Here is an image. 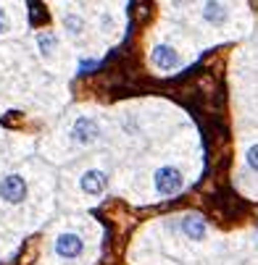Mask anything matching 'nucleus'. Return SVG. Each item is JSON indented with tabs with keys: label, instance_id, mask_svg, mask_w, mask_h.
Returning <instances> with one entry per match:
<instances>
[{
	"label": "nucleus",
	"instance_id": "1",
	"mask_svg": "<svg viewBox=\"0 0 258 265\" xmlns=\"http://www.w3.org/2000/svg\"><path fill=\"white\" fill-rule=\"evenodd\" d=\"M0 197L8 202H21L26 197V184L21 176H6L0 184Z\"/></svg>",
	"mask_w": 258,
	"mask_h": 265
},
{
	"label": "nucleus",
	"instance_id": "2",
	"mask_svg": "<svg viewBox=\"0 0 258 265\" xmlns=\"http://www.w3.org/2000/svg\"><path fill=\"white\" fill-rule=\"evenodd\" d=\"M156 186H158L161 194H174V192H179V186H182L179 171L177 168H161L158 176H156Z\"/></svg>",
	"mask_w": 258,
	"mask_h": 265
},
{
	"label": "nucleus",
	"instance_id": "3",
	"mask_svg": "<svg viewBox=\"0 0 258 265\" xmlns=\"http://www.w3.org/2000/svg\"><path fill=\"white\" fill-rule=\"evenodd\" d=\"M55 252L61 257H77L82 252V239L77 234H64V237H58V242H55Z\"/></svg>",
	"mask_w": 258,
	"mask_h": 265
},
{
	"label": "nucleus",
	"instance_id": "4",
	"mask_svg": "<svg viewBox=\"0 0 258 265\" xmlns=\"http://www.w3.org/2000/svg\"><path fill=\"white\" fill-rule=\"evenodd\" d=\"M74 139L82 142V145L95 142V139H98V123L93 118H79L77 123H74Z\"/></svg>",
	"mask_w": 258,
	"mask_h": 265
},
{
	"label": "nucleus",
	"instance_id": "5",
	"mask_svg": "<svg viewBox=\"0 0 258 265\" xmlns=\"http://www.w3.org/2000/svg\"><path fill=\"white\" fill-rule=\"evenodd\" d=\"M103 186H105V174H100V171H87L82 176V189L90 194H100Z\"/></svg>",
	"mask_w": 258,
	"mask_h": 265
},
{
	"label": "nucleus",
	"instance_id": "6",
	"mask_svg": "<svg viewBox=\"0 0 258 265\" xmlns=\"http://www.w3.org/2000/svg\"><path fill=\"white\" fill-rule=\"evenodd\" d=\"M153 60H156V66H161V69H171L177 63V53L171 48H166V45H161V48L153 50Z\"/></svg>",
	"mask_w": 258,
	"mask_h": 265
},
{
	"label": "nucleus",
	"instance_id": "7",
	"mask_svg": "<svg viewBox=\"0 0 258 265\" xmlns=\"http://www.w3.org/2000/svg\"><path fill=\"white\" fill-rule=\"evenodd\" d=\"M182 228H185V234L192 237V239H203V234H206V226H203L200 218H185Z\"/></svg>",
	"mask_w": 258,
	"mask_h": 265
},
{
	"label": "nucleus",
	"instance_id": "8",
	"mask_svg": "<svg viewBox=\"0 0 258 265\" xmlns=\"http://www.w3.org/2000/svg\"><path fill=\"white\" fill-rule=\"evenodd\" d=\"M29 21H32V26H40V24L50 21V16H48V11H45L42 3H29Z\"/></svg>",
	"mask_w": 258,
	"mask_h": 265
},
{
	"label": "nucleus",
	"instance_id": "9",
	"mask_svg": "<svg viewBox=\"0 0 258 265\" xmlns=\"http://www.w3.org/2000/svg\"><path fill=\"white\" fill-rule=\"evenodd\" d=\"M206 19H208V21H216V24H221V21L226 19V11H224V6H219V3H208V6H206Z\"/></svg>",
	"mask_w": 258,
	"mask_h": 265
},
{
	"label": "nucleus",
	"instance_id": "10",
	"mask_svg": "<svg viewBox=\"0 0 258 265\" xmlns=\"http://www.w3.org/2000/svg\"><path fill=\"white\" fill-rule=\"evenodd\" d=\"M53 45H55V37H50V35H42V37H40V48H42L45 53H50Z\"/></svg>",
	"mask_w": 258,
	"mask_h": 265
},
{
	"label": "nucleus",
	"instance_id": "11",
	"mask_svg": "<svg viewBox=\"0 0 258 265\" xmlns=\"http://www.w3.org/2000/svg\"><path fill=\"white\" fill-rule=\"evenodd\" d=\"M248 160H250V165L258 171V145H255V147H250V152H248Z\"/></svg>",
	"mask_w": 258,
	"mask_h": 265
},
{
	"label": "nucleus",
	"instance_id": "12",
	"mask_svg": "<svg viewBox=\"0 0 258 265\" xmlns=\"http://www.w3.org/2000/svg\"><path fill=\"white\" fill-rule=\"evenodd\" d=\"M66 24L71 26V32H74V35H79V26H82V21H79V19H74V16H69V19H66Z\"/></svg>",
	"mask_w": 258,
	"mask_h": 265
},
{
	"label": "nucleus",
	"instance_id": "13",
	"mask_svg": "<svg viewBox=\"0 0 258 265\" xmlns=\"http://www.w3.org/2000/svg\"><path fill=\"white\" fill-rule=\"evenodd\" d=\"M6 29V16H3V11H0V32Z\"/></svg>",
	"mask_w": 258,
	"mask_h": 265
}]
</instances>
